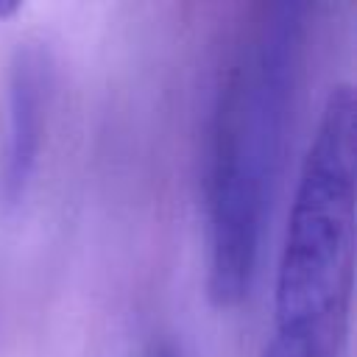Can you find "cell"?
Segmentation results:
<instances>
[{
	"mask_svg": "<svg viewBox=\"0 0 357 357\" xmlns=\"http://www.w3.org/2000/svg\"><path fill=\"white\" fill-rule=\"evenodd\" d=\"M53 89V61L42 42H22L8 70V142L3 198L20 204L36 173Z\"/></svg>",
	"mask_w": 357,
	"mask_h": 357,
	"instance_id": "cell-3",
	"label": "cell"
},
{
	"mask_svg": "<svg viewBox=\"0 0 357 357\" xmlns=\"http://www.w3.org/2000/svg\"><path fill=\"white\" fill-rule=\"evenodd\" d=\"M307 6L265 3L226 61L209 137V298L240 304L254 282L304 64Z\"/></svg>",
	"mask_w": 357,
	"mask_h": 357,
	"instance_id": "cell-1",
	"label": "cell"
},
{
	"mask_svg": "<svg viewBox=\"0 0 357 357\" xmlns=\"http://www.w3.org/2000/svg\"><path fill=\"white\" fill-rule=\"evenodd\" d=\"M265 357H329V351H324L321 346H315L312 340H304V337L276 335L273 343L268 346Z\"/></svg>",
	"mask_w": 357,
	"mask_h": 357,
	"instance_id": "cell-4",
	"label": "cell"
},
{
	"mask_svg": "<svg viewBox=\"0 0 357 357\" xmlns=\"http://www.w3.org/2000/svg\"><path fill=\"white\" fill-rule=\"evenodd\" d=\"M357 103L351 86L329 92L301 165L276 271V335L332 354L343 335L354 276Z\"/></svg>",
	"mask_w": 357,
	"mask_h": 357,
	"instance_id": "cell-2",
	"label": "cell"
},
{
	"mask_svg": "<svg viewBox=\"0 0 357 357\" xmlns=\"http://www.w3.org/2000/svg\"><path fill=\"white\" fill-rule=\"evenodd\" d=\"M148 357H181V354H178V349H176L170 340H156V343L151 346Z\"/></svg>",
	"mask_w": 357,
	"mask_h": 357,
	"instance_id": "cell-5",
	"label": "cell"
}]
</instances>
